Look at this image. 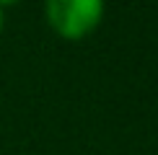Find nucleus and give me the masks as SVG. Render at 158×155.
I'll use <instances>...</instances> for the list:
<instances>
[{
  "mask_svg": "<svg viewBox=\"0 0 158 155\" xmlns=\"http://www.w3.org/2000/svg\"><path fill=\"white\" fill-rule=\"evenodd\" d=\"M47 23L62 39H83L101 23L104 3L101 0H49L44 5Z\"/></svg>",
  "mask_w": 158,
  "mask_h": 155,
  "instance_id": "nucleus-1",
  "label": "nucleus"
},
{
  "mask_svg": "<svg viewBox=\"0 0 158 155\" xmlns=\"http://www.w3.org/2000/svg\"><path fill=\"white\" fill-rule=\"evenodd\" d=\"M3 23H5V16H3V5H0V31H3Z\"/></svg>",
  "mask_w": 158,
  "mask_h": 155,
  "instance_id": "nucleus-2",
  "label": "nucleus"
}]
</instances>
